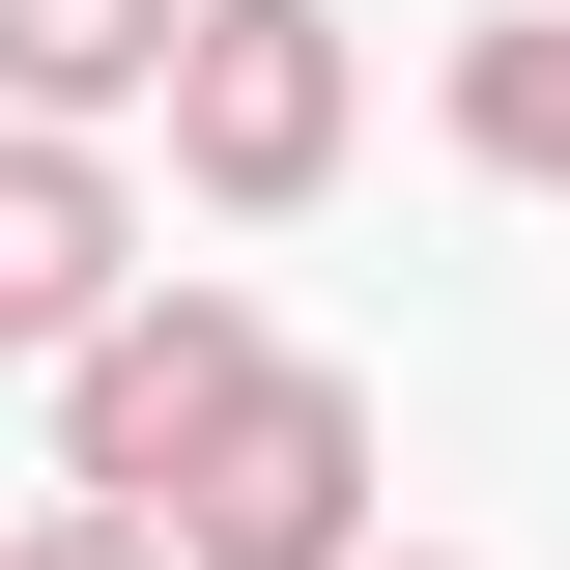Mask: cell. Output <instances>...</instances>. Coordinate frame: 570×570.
I'll use <instances>...</instances> for the list:
<instances>
[{
    "instance_id": "cell-4",
    "label": "cell",
    "mask_w": 570,
    "mask_h": 570,
    "mask_svg": "<svg viewBox=\"0 0 570 570\" xmlns=\"http://www.w3.org/2000/svg\"><path fill=\"white\" fill-rule=\"evenodd\" d=\"M115 314H142V171L0 115V343L58 371V343H115Z\"/></svg>"
},
{
    "instance_id": "cell-2",
    "label": "cell",
    "mask_w": 570,
    "mask_h": 570,
    "mask_svg": "<svg viewBox=\"0 0 570 570\" xmlns=\"http://www.w3.org/2000/svg\"><path fill=\"white\" fill-rule=\"evenodd\" d=\"M257 371H285V314L171 257L115 343H58V485H86V513H171V485L228 456V400H257Z\"/></svg>"
},
{
    "instance_id": "cell-1",
    "label": "cell",
    "mask_w": 570,
    "mask_h": 570,
    "mask_svg": "<svg viewBox=\"0 0 570 570\" xmlns=\"http://www.w3.org/2000/svg\"><path fill=\"white\" fill-rule=\"evenodd\" d=\"M343 142H371V29L343 0H200L171 29V200L285 228V200H343Z\"/></svg>"
},
{
    "instance_id": "cell-7",
    "label": "cell",
    "mask_w": 570,
    "mask_h": 570,
    "mask_svg": "<svg viewBox=\"0 0 570 570\" xmlns=\"http://www.w3.org/2000/svg\"><path fill=\"white\" fill-rule=\"evenodd\" d=\"M0 570H171V542H142V513H29Z\"/></svg>"
},
{
    "instance_id": "cell-6",
    "label": "cell",
    "mask_w": 570,
    "mask_h": 570,
    "mask_svg": "<svg viewBox=\"0 0 570 570\" xmlns=\"http://www.w3.org/2000/svg\"><path fill=\"white\" fill-rule=\"evenodd\" d=\"M456 171L570 200V29H456Z\"/></svg>"
},
{
    "instance_id": "cell-5",
    "label": "cell",
    "mask_w": 570,
    "mask_h": 570,
    "mask_svg": "<svg viewBox=\"0 0 570 570\" xmlns=\"http://www.w3.org/2000/svg\"><path fill=\"white\" fill-rule=\"evenodd\" d=\"M171 29H200V0H0V115H29V142L171 115Z\"/></svg>"
},
{
    "instance_id": "cell-8",
    "label": "cell",
    "mask_w": 570,
    "mask_h": 570,
    "mask_svg": "<svg viewBox=\"0 0 570 570\" xmlns=\"http://www.w3.org/2000/svg\"><path fill=\"white\" fill-rule=\"evenodd\" d=\"M371 570H456V542H371Z\"/></svg>"
},
{
    "instance_id": "cell-3",
    "label": "cell",
    "mask_w": 570,
    "mask_h": 570,
    "mask_svg": "<svg viewBox=\"0 0 570 570\" xmlns=\"http://www.w3.org/2000/svg\"><path fill=\"white\" fill-rule=\"evenodd\" d=\"M142 542H171V570H371V371L285 343L257 400H228V456L142 513Z\"/></svg>"
}]
</instances>
